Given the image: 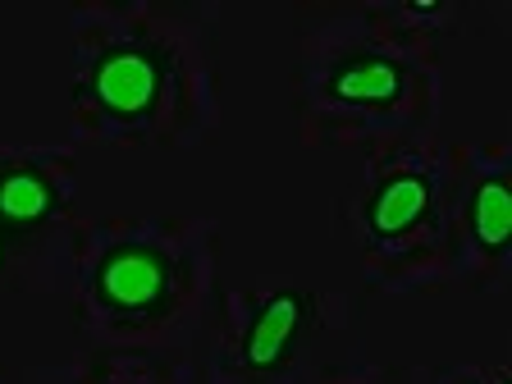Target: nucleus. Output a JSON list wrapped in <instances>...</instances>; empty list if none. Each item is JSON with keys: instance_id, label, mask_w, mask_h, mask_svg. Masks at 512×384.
<instances>
[{"instance_id": "nucleus-1", "label": "nucleus", "mask_w": 512, "mask_h": 384, "mask_svg": "<svg viewBox=\"0 0 512 384\" xmlns=\"http://www.w3.org/2000/svg\"><path fill=\"white\" fill-rule=\"evenodd\" d=\"M96 298L119 316H151L170 298V261L147 243H124L101 256Z\"/></svg>"}, {"instance_id": "nucleus-2", "label": "nucleus", "mask_w": 512, "mask_h": 384, "mask_svg": "<svg viewBox=\"0 0 512 384\" xmlns=\"http://www.w3.org/2000/svg\"><path fill=\"white\" fill-rule=\"evenodd\" d=\"M92 87L96 106L115 119H142L156 106L160 87H165V60L151 46H110L101 60L92 64Z\"/></svg>"}, {"instance_id": "nucleus-3", "label": "nucleus", "mask_w": 512, "mask_h": 384, "mask_svg": "<svg viewBox=\"0 0 512 384\" xmlns=\"http://www.w3.org/2000/svg\"><path fill=\"white\" fill-rule=\"evenodd\" d=\"M302 325H307V293H293V288L270 293L243 334V362L252 366V371H275V366H284L302 334Z\"/></svg>"}, {"instance_id": "nucleus-4", "label": "nucleus", "mask_w": 512, "mask_h": 384, "mask_svg": "<svg viewBox=\"0 0 512 384\" xmlns=\"http://www.w3.org/2000/svg\"><path fill=\"white\" fill-rule=\"evenodd\" d=\"M430 197H435V179L426 170H398L375 188L371 206H366V224L375 238H403L412 234L416 224L426 220Z\"/></svg>"}, {"instance_id": "nucleus-5", "label": "nucleus", "mask_w": 512, "mask_h": 384, "mask_svg": "<svg viewBox=\"0 0 512 384\" xmlns=\"http://www.w3.org/2000/svg\"><path fill=\"white\" fill-rule=\"evenodd\" d=\"M325 92L339 106H394L398 96L407 92V74L403 64L389 55H348V60L325 78Z\"/></svg>"}, {"instance_id": "nucleus-6", "label": "nucleus", "mask_w": 512, "mask_h": 384, "mask_svg": "<svg viewBox=\"0 0 512 384\" xmlns=\"http://www.w3.org/2000/svg\"><path fill=\"white\" fill-rule=\"evenodd\" d=\"M51 215H55V188L46 183V174L28 170V165H14V170L0 174V224L32 229V224H46Z\"/></svg>"}, {"instance_id": "nucleus-7", "label": "nucleus", "mask_w": 512, "mask_h": 384, "mask_svg": "<svg viewBox=\"0 0 512 384\" xmlns=\"http://www.w3.org/2000/svg\"><path fill=\"white\" fill-rule=\"evenodd\" d=\"M467 220H471V238H476L485 252H503V247H508V238H512V188L503 174H485V179L471 188Z\"/></svg>"}, {"instance_id": "nucleus-8", "label": "nucleus", "mask_w": 512, "mask_h": 384, "mask_svg": "<svg viewBox=\"0 0 512 384\" xmlns=\"http://www.w3.org/2000/svg\"><path fill=\"white\" fill-rule=\"evenodd\" d=\"M0 270H5V238H0Z\"/></svg>"}, {"instance_id": "nucleus-9", "label": "nucleus", "mask_w": 512, "mask_h": 384, "mask_svg": "<svg viewBox=\"0 0 512 384\" xmlns=\"http://www.w3.org/2000/svg\"><path fill=\"white\" fill-rule=\"evenodd\" d=\"M499 384H512V380H499Z\"/></svg>"}]
</instances>
